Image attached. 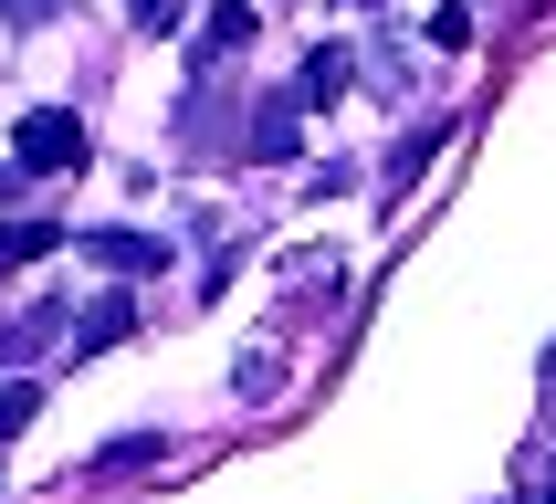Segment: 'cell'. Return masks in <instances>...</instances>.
<instances>
[{
	"label": "cell",
	"instance_id": "6da1fadb",
	"mask_svg": "<svg viewBox=\"0 0 556 504\" xmlns=\"http://www.w3.org/2000/svg\"><path fill=\"white\" fill-rule=\"evenodd\" d=\"M11 158H22L31 179H74V168H85V116H74V105H31L22 126H11Z\"/></svg>",
	"mask_w": 556,
	"mask_h": 504
},
{
	"label": "cell",
	"instance_id": "7a4b0ae2",
	"mask_svg": "<svg viewBox=\"0 0 556 504\" xmlns=\"http://www.w3.org/2000/svg\"><path fill=\"white\" fill-rule=\"evenodd\" d=\"M346 85H357V53H346V42H315L305 74H294V94H305V105H337Z\"/></svg>",
	"mask_w": 556,
	"mask_h": 504
},
{
	"label": "cell",
	"instance_id": "3957f363",
	"mask_svg": "<svg viewBox=\"0 0 556 504\" xmlns=\"http://www.w3.org/2000/svg\"><path fill=\"white\" fill-rule=\"evenodd\" d=\"M116 337H137V305H126V294H94V305L74 315V357H94V346H116Z\"/></svg>",
	"mask_w": 556,
	"mask_h": 504
},
{
	"label": "cell",
	"instance_id": "277c9868",
	"mask_svg": "<svg viewBox=\"0 0 556 504\" xmlns=\"http://www.w3.org/2000/svg\"><path fill=\"white\" fill-rule=\"evenodd\" d=\"M294 105H305V94H274V105L252 116V158H263V168H283V158H294V137H305V126H294Z\"/></svg>",
	"mask_w": 556,
	"mask_h": 504
},
{
	"label": "cell",
	"instance_id": "5b68a950",
	"mask_svg": "<svg viewBox=\"0 0 556 504\" xmlns=\"http://www.w3.org/2000/svg\"><path fill=\"white\" fill-rule=\"evenodd\" d=\"M85 252H94V263H105V274H157V263H168V252H157L148 231H94Z\"/></svg>",
	"mask_w": 556,
	"mask_h": 504
},
{
	"label": "cell",
	"instance_id": "8992f818",
	"mask_svg": "<svg viewBox=\"0 0 556 504\" xmlns=\"http://www.w3.org/2000/svg\"><path fill=\"white\" fill-rule=\"evenodd\" d=\"M31 252H63V231L53 220H0V274H22Z\"/></svg>",
	"mask_w": 556,
	"mask_h": 504
},
{
	"label": "cell",
	"instance_id": "52a82bcc",
	"mask_svg": "<svg viewBox=\"0 0 556 504\" xmlns=\"http://www.w3.org/2000/svg\"><path fill=\"white\" fill-rule=\"evenodd\" d=\"M242 42H252V11H242V0H220L211 22H200V63H220V53H242Z\"/></svg>",
	"mask_w": 556,
	"mask_h": 504
},
{
	"label": "cell",
	"instance_id": "ba28073f",
	"mask_svg": "<svg viewBox=\"0 0 556 504\" xmlns=\"http://www.w3.org/2000/svg\"><path fill=\"white\" fill-rule=\"evenodd\" d=\"M126 22L148 32V42H168V32H189V0H126Z\"/></svg>",
	"mask_w": 556,
	"mask_h": 504
},
{
	"label": "cell",
	"instance_id": "9c48e42d",
	"mask_svg": "<svg viewBox=\"0 0 556 504\" xmlns=\"http://www.w3.org/2000/svg\"><path fill=\"white\" fill-rule=\"evenodd\" d=\"M31 410H42V389H31V378H11V389H0V441L31 431Z\"/></svg>",
	"mask_w": 556,
	"mask_h": 504
},
{
	"label": "cell",
	"instance_id": "30bf717a",
	"mask_svg": "<svg viewBox=\"0 0 556 504\" xmlns=\"http://www.w3.org/2000/svg\"><path fill=\"white\" fill-rule=\"evenodd\" d=\"M441 137H452V126H420V137H400V158H389V179H409L420 158H441Z\"/></svg>",
	"mask_w": 556,
	"mask_h": 504
},
{
	"label": "cell",
	"instance_id": "8fae6325",
	"mask_svg": "<svg viewBox=\"0 0 556 504\" xmlns=\"http://www.w3.org/2000/svg\"><path fill=\"white\" fill-rule=\"evenodd\" d=\"M431 42H441V53H463V42H472V11H463V0H452V11H431Z\"/></svg>",
	"mask_w": 556,
	"mask_h": 504
},
{
	"label": "cell",
	"instance_id": "7c38bea8",
	"mask_svg": "<svg viewBox=\"0 0 556 504\" xmlns=\"http://www.w3.org/2000/svg\"><path fill=\"white\" fill-rule=\"evenodd\" d=\"M0 11H11L22 32H31V22H53V0H0Z\"/></svg>",
	"mask_w": 556,
	"mask_h": 504
},
{
	"label": "cell",
	"instance_id": "4fadbf2b",
	"mask_svg": "<svg viewBox=\"0 0 556 504\" xmlns=\"http://www.w3.org/2000/svg\"><path fill=\"white\" fill-rule=\"evenodd\" d=\"M546 504H556V472H546Z\"/></svg>",
	"mask_w": 556,
	"mask_h": 504
},
{
	"label": "cell",
	"instance_id": "5bb4252c",
	"mask_svg": "<svg viewBox=\"0 0 556 504\" xmlns=\"http://www.w3.org/2000/svg\"><path fill=\"white\" fill-rule=\"evenodd\" d=\"M368 11H378V0H368Z\"/></svg>",
	"mask_w": 556,
	"mask_h": 504
}]
</instances>
